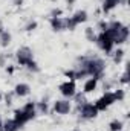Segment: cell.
Instances as JSON below:
<instances>
[{
  "label": "cell",
  "mask_w": 130,
  "mask_h": 131,
  "mask_svg": "<svg viewBox=\"0 0 130 131\" xmlns=\"http://www.w3.org/2000/svg\"><path fill=\"white\" fill-rule=\"evenodd\" d=\"M78 67L84 69L89 76H92V78L99 81L104 76L106 63L101 58H97V57H83V58H80V66Z\"/></svg>",
  "instance_id": "obj_1"
},
{
  "label": "cell",
  "mask_w": 130,
  "mask_h": 131,
  "mask_svg": "<svg viewBox=\"0 0 130 131\" xmlns=\"http://www.w3.org/2000/svg\"><path fill=\"white\" fill-rule=\"evenodd\" d=\"M97 43L98 46H99V49L101 50H104L106 53H110L112 50H113V41H112V38L106 34V31H101L99 32V35H97Z\"/></svg>",
  "instance_id": "obj_2"
},
{
  "label": "cell",
  "mask_w": 130,
  "mask_h": 131,
  "mask_svg": "<svg viewBox=\"0 0 130 131\" xmlns=\"http://www.w3.org/2000/svg\"><path fill=\"white\" fill-rule=\"evenodd\" d=\"M113 102H116L115 93H113V92H107V93H104V96H101V98L95 102V107H97L98 111H106Z\"/></svg>",
  "instance_id": "obj_3"
},
{
  "label": "cell",
  "mask_w": 130,
  "mask_h": 131,
  "mask_svg": "<svg viewBox=\"0 0 130 131\" xmlns=\"http://www.w3.org/2000/svg\"><path fill=\"white\" fill-rule=\"evenodd\" d=\"M34 60V52L28 47V46H23L17 50V61L20 66H26L29 61Z\"/></svg>",
  "instance_id": "obj_4"
},
{
  "label": "cell",
  "mask_w": 130,
  "mask_h": 131,
  "mask_svg": "<svg viewBox=\"0 0 130 131\" xmlns=\"http://www.w3.org/2000/svg\"><path fill=\"white\" fill-rule=\"evenodd\" d=\"M98 113H99V111L97 110L95 104L86 102V104H83V105L80 107V114H81L83 119H95L98 116Z\"/></svg>",
  "instance_id": "obj_5"
},
{
  "label": "cell",
  "mask_w": 130,
  "mask_h": 131,
  "mask_svg": "<svg viewBox=\"0 0 130 131\" xmlns=\"http://www.w3.org/2000/svg\"><path fill=\"white\" fill-rule=\"evenodd\" d=\"M60 93H61L66 99L73 98L75 93H77V85H75V82H73V81H66V82H63V84L60 85Z\"/></svg>",
  "instance_id": "obj_6"
},
{
  "label": "cell",
  "mask_w": 130,
  "mask_h": 131,
  "mask_svg": "<svg viewBox=\"0 0 130 131\" xmlns=\"http://www.w3.org/2000/svg\"><path fill=\"white\" fill-rule=\"evenodd\" d=\"M54 111L57 114H67L70 111V102L69 99H61L54 102Z\"/></svg>",
  "instance_id": "obj_7"
},
{
  "label": "cell",
  "mask_w": 130,
  "mask_h": 131,
  "mask_svg": "<svg viewBox=\"0 0 130 131\" xmlns=\"http://www.w3.org/2000/svg\"><path fill=\"white\" fill-rule=\"evenodd\" d=\"M29 93H31V87H29V84H26V82H20V84H17V85L14 87V95L18 96V98H25V96H28Z\"/></svg>",
  "instance_id": "obj_8"
},
{
  "label": "cell",
  "mask_w": 130,
  "mask_h": 131,
  "mask_svg": "<svg viewBox=\"0 0 130 131\" xmlns=\"http://www.w3.org/2000/svg\"><path fill=\"white\" fill-rule=\"evenodd\" d=\"M49 23L54 31H66V18L63 17H51Z\"/></svg>",
  "instance_id": "obj_9"
},
{
  "label": "cell",
  "mask_w": 130,
  "mask_h": 131,
  "mask_svg": "<svg viewBox=\"0 0 130 131\" xmlns=\"http://www.w3.org/2000/svg\"><path fill=\"white\" fill-rule=\"evenodd\" d=\"M14 121H15V122L18 124V127L22 128V127H23L26 122H29L31 119H29V116H28L22 108H18V110H15V111H14Z\"/></svg>",
  "instance_id": "obj_10"
},
{
  "label": "cell",
  "mask_w": 130,
  "mask_h": 131,
  "mask_svg": "<svg viewBox=\"0 0 130 131\" xmlns=\"http://www.w3.org/2000/svg\"><path fill=\"white\" fill-rule=\"evenodd\" d=\"M97 85H98V79L95 78H89L86 82H84V87H83V93H92L97 90Z\"/></svg>",
  "instance_id": "obj_11"
},
{
  "label": "cell",
  "mask_w": 130,
  "mask_h": 131,
  "mask_svg": "<svg viewBox=\"0 0 130 131\" xmlns=\"http://www.w3.org/2000/svg\"><path fill=\"white\" fill-rule=\"evenodd\" d=\"M28 116H29V119H34L35 116H37V108H35V102H26L25 105H23V108H22Z\"/></svg>",
  "instance_id": "obj_12"
},
{
  "label": "cell",
  "mask_w": 130,
  "mask_h": 131,
  "mask_svg": "<svg viewBox=\"0 0 130 131\" xmlns=\"http://www.w3.org/2000/svg\"><path fill=\"white\" fill-rule=\"evenodd\" d=\"M72 20H73L77 25H81V23L87 21V12H86L84 9H80V11H77V12L72 15Z\"/></svg>",
  "instance_id": "obj_13"
},
{
  "label": "cell",
  "mask_w": 130,
  "mask_h": 131,
  "mask_svg": "<svg viewBox=\"0 0 130 131\" xmlns=\"http://www.w3.org/2000/svg\"><path fill=\"white\" fill-rule=\"evenodd\" d=\"M18 130H20L18 124H17L14 119H8V121L3 122V127H2L0 131H18Z\"/></svg>",
  "instance_id": "obj_14"
},
{
  "label": "cell",
  "mask_w": 130,
  "mask_h": 131,
  "mask_svg": "<svg viewBox=\"0 0 130 131\" xmlns=\"http://www.w3.org/2000/svg\"><path fill=\"white\" fill-rule=\"evenodd\" d=\"M11 40H12V37H11V34L8 32V31H3V32L0 34V46L2 47H8L9 43H11Z\"/></svg>",
  "instance_id": "obj_15"
},
{
  "label": "cell",
  "mask_w": 130,
  "mask_h": 131,
  "mask_svg": "<svg viewBox=\"0 0 130 131\" xmlns=\"http://www.w3.org/2000/svg\"><path fill=\"white\" fill-rule=\"evenodd\" d=\"M123 0H104V5H103V11L104 12H109V11H112L118 3H121Z\"/></svg>",
  "instance_id": "obj_16"
},
{
  "label": "cell",
  "mask_w": 130,
  "mask_h": 131,
  "mask_svg": "<svg viewBox=\"0 0 130 131\" xmlns=\"http://www.w3.org/2000/svg\"><path fill=\"white\" fill-rule=\"evenodd\" d=\"M123 127H124L123 121H118V119H115V121H112V122L109 124V130L110 131H121Z\"/></svg>",
  "instance_id": "obj_17"
},
{
  "label": "cell",
  "mask_w": 130,
  "mask_h": 131,
  "mask_svg": "<svg viewBox=\"0 0 130 131\" xmlns=\"http://www.w3.org/2000/svg\"><path fill=\"white\" fill-rule=\"evenodd\" d=\"M84 37L89 40V41H97V34H95V31H94V28H86L84 29Z\"/></svg>",
  "instance_id": "obj_18"
},
{
  "label": "cell",
  "mask_w": 130,
  "mask_h": 131,
  "mask_svg": "<svg viewBox=\"0 0 130 131\" xmlns=\"http://www.w3.org/2000/svg\"><path fill=\"white\" fill-rule=\"evenodd\" d=\"M35 108H37V111H40L41 114H46V113H48V110H49V107H48V102H46V101L37 102V104H35Z\"/></svg>",
  "instance_id": "obj_19"
},
{
  "label": "cell",
  "mask_w": 130,
  "mask_h": 131,
  "mask_svg": "<svg viewBox=\"0 0 130 131\" xmlns=\"http://www.w3.org/2000/svg\"><path fill=\"white\" fill-rule=\"evenodd\" d=\"M73 99H75V102L78 104V107H81L83 104L87 102V99H86V93H75Z\"/></svg>",
  "instance_id": "obj_20"
},
{
  "label": "cell",
  "mask_w": 130,
  "mask_h": 131,
  "mask_svg": "<svg viewBox=\"0 0 130 131\" xmlns=\"http://www.w3.org/2000/svg\"><path fill=\"white\" fill-rule=\"evenodd\" d=\"M123 58H124V50H123V49L115 50V53H113V61H115V63H121Z\"/></svg>",
  "instance_id": "obj_21"
},
{
  "label": "cell",
  "mask_w": 130,
  "mask_h": 131,
  "mask_svg": "<svg viewBox=\"0 0 130 131\" xmlns=\"http://www.w3.org/2000/svg\"><path fill=\"white\" fill-rule=\"evenodd\" d=\"M25 67H26V69H29V70H31V72H38V70H40V67H38V64H37V63H35V61H29V63H28V64L25 66Z\"/></svg>",
  "instance_id": "obj_22"
},
{
  "label": "cell",
  "mask_w": 130,
  "mask_h": 131,
  "mask_svg": "<svg viewBox=\"0 0 130 131\" xmlns=\"http://www.w3.org/2000/svg\"><path fill=\"white\" fill-rule=\"evenodd\" d=\"M61 14H63V11L58 9V8H55V9L51 11V17H61Z\"/></svg>",
  "instance_id": "obj_23"
},
{
  "label": "cell",
  "mask_w": 130,
  "mask_h": 131,
  "mask_svg": "<svg viewBox=\"0 0 130 131\" xmlns=\"http://www.w3.org/2000/svg\"><path fill=\"white\" fill-rule=\"evenodd\" d=\"M113 93H115L116 101H123V99H124V92H123V90H116V92H113Z\"/></svg>",
  "instance_id": "obj_24"
},
{
  "label": "cell",
  "mask_w": 130,
  "mask_h": 131,
  "mask_svg": "<svg viewBox=\"0 0 130 131\" xmlns=\"http://www.w3.org/2000/svg\"><path fill=\"white\" fill-rule=\"evenodd\" d=\"M35 28H37V21H29V23L25 26V29H26V31H34Z\"/></svg>",
  "instance_id": "obj_25"
},
{
  "label": "cell",
  "mask_w": 130,
  "mask_h": 131,
  "mask_svg": "<svg viewBox=\"0 0 130 131\" xmlns=\"http://www.w3.org/2000/svg\"><path fill=\"white\" fill-rule=\"evenodd\" d=\"M64 76L70 78V81H73V79H75V70H66V72H64Z\"/></svg>",
  "instance_id": "obj_26"
},
{
  "label": "cell",
  "mask_w": 130,
  "mask_h": 131,
  "mask_svg": "<svg viewBox=\"0 0 130 131\" xmlns=\"http://www.w3.org/2000/svg\"><path fill=\"white\" fill-rule=\"evenodd\" d=\"M121 82H123V84H129V73H127V70L123 73V76H121Z\"/></svg>",
  "instance_id": "obj_27"
},
{
  "label": "cell",
  "mask_w": 130,
  "mask_h": 131,
  "mask_svg": "<svg viewBox=\"0 0 130 131\" xmlns=\"http://www.w3.org/2000/svg\"><path fill=\"white\" fill-rule=\"evenodd\" d=\"M6 66V55L5 53H0V67Z\"/></svg>",
  "instance_id": "obj_28"
},
{
  "label": "cell",
  "mask_w": 130,
  "mask_h": 131,
  "mask_svg": "<svg viewBox=\"0 0 130 131\" xmlns=\"http://www.w3.org/2000/svg\"><path fill=\"white\" fill-rule=\"evenodd\" d=\"M107 25H109V23H106V21H99V23H98V28H99L101 31H106V29H107Z\"/></svg>",
  "instance_id": "obj_29"
},
{
  "label": "cell",
  "mask_w": 130,
  "mask_h": 131,
  "mask_svg": "<svg viewBox=\"0 0 130 131\" xmlns=\"http://www.w3.org/2000/svg\"><path fill=\"white\" fill-rule=\"evenodd\" d=\"M11 101H12V95H6V104H8V105H11V104H12Z\"/></svg>",
  "instance_id": "obj_30"
},
{
  "label": "cell",
  "mask_w": 130,
  "mask_h": 131,
  "mask_svg": "<svg viewBox=\"0 0 130 131\" xmlns=\"http://www.w3.org/2000/svg\"><path fill=\"white\" fill-rule=\"evenodd\" d=\"M14 3H15V6H22L23 5V0H14Z\"/></svg>",
  "instance_id": "obj_31"
},
{
  "label": "cell",
  "mask_w": 130,
  "mask_h": 131,
  "mask_svg": "<svg viewBox=\"0 0 130 131\" xmlns=\"http://www.w3.org/2000/svg\"><path fill=\"white\" fill-rule=\"evenodd\" d=\"M75 2H77V0H66V3H67V5H69V6H72V5H73V3H75Z\"/></svg>",
  "instance_id": "obj_32"
},
{
  "label": "cell",
  "mask_w": 130,
  "mask_h": 131,
  "mask_svg": "<svg viewBox=\"0 0 130 131\" xmlns=\"http://www.w3.org/2000/svg\"><path fill=\"white\" fill-rule=\"evenodd\" d=\"M2 127H3V119H2V116H0V130H2Z\"/></svg>",
  "instance_id": "obj_33"
},
{
  "label": "cell",
  "mask_w": 130,
  "mask_h": 131,
  "mask_svg": "<svg viewBox=\"0 0 130 131\" xmlns=\"http://www.w3.org/2000/svg\"><path fill=\"white\" fill-rule=\"evenodd\" d=\"M3 31H5V29H3V26H2V25H0V34L3 32Z\"/></svg>",
  "instance_id": "obj_34"
},
{
  "label": "cell",
  "mask_w": 130,
  "mask_h": 131,
  "mask_svg": "<svg viewBox=\"0 0 130 131\" xmlns=\"http://www.w3.org/2000/svg\"><path fill=\"white\" fill-rule=\"evenodd\" d=\"M0 101H2V95H0Z\"/></svg>",
  "instance_id": "obj_35"
},
{
  "label": "cell",
  "mask_w": 130,
  "mask_h": 131,
  "mask_svg": "<svg viewBox=\"0 0 130 131\" xmlns=\"http://www.w3.org/2000/svg\"><path fill=\"white\" fill-rule=\"evenodd\" d=\"M73 131H78V130H73Z\"/></svg>",
  "instance_id": "obj_36"
}]
</instances>
